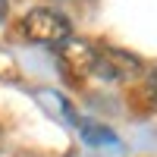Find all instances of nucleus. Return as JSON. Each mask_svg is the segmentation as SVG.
<instances>
[{"instance_id": "39448f33", "label": "nucleus", "mask_w": 157, "mask_h": 157, "mask_svg": "<svg viewBox=\"0 0 157 157\" xmlns=\"http://www.w3.org/2000/svg\"><path fill=\"white\" fill-rule=\"evenodd\" d=\"M145 101H148V107H151V110L157 107V69L145 78Z\"/></svg>"}, {"instance_id": "f257e3e1", "label": "nucleus", "mask_w": 157, "mask_h": 157, "mask_svg": "<svg viewBox=\"0 0 157 157\" xmlns=\"http://www.w3.org/2000/svg\"><path fill=\"white\" fill-rule=\"evenodd\" d=\"M19 32L25 41H35V44H47V47H57L63 44L66 38L72 35V22L63 16L60 10H50V6H35L22 16L19 22Z\"/></svg>"}, {"instance_id": "423d86ee", "label": "nucleus", "mask_w": 157, "mask_h": 157, "mask_svg": "<svg viewBox=\"0 0 157 157\" xmlns=\"http://www.w3.org/2000/svg\"><path fill=\"white\" fill-rule=\"evenodd\" d=\"M6 13H10V0H0V22L6 19Z\"/></svg>"}, {"instance_id": "f03ea898", "label": "nucleus", "mask_w": 157, "mask_h": 157, "mask_svg": "<svg viewBox=\"0 0 157 157\" xmlns=\"http://www.w3.org/2000/svg\"><path fill=\"white\" fill-rule=\"evenodd\" d=\"M141 75V60L135 54H129L123 47H113V44H104L98 47V63H94V78L101 82H135Z\"/></svg>"}, {"instance_id": "7ed1b4c3", "label": "nucleus", "mask_w": 157, "mask_h": 157, "mask_svg": "<svg viewBox=\"0 0 157 157\" xmlns=\"http://www.w3.org/2000/svg\"><path fill=\"white\" fill-rule=\"evenodd\" d=\"M57 54H60V66L66 69L72 78H91V75H94L98 47L91 44V41L69 35L63 44H57Z\"/></svg>"}, {"instance_id": "20e7f679", "label": "nucleus", "mask_w": 157, "mask_h": 157, "mask_svg": "<svg viewBox=\"0 0 157 157\" xmlns=\"http://www.w3.org/2000/svg\"><path fill=\"white\" fill-rule=\"evenodd\" d=\"M78 129V135H82V141H88V145H94V148H116L120 145V138H116V132L110 126H104V123H94V120H78L75 123Z\"/></svg>"}]
</instances>
